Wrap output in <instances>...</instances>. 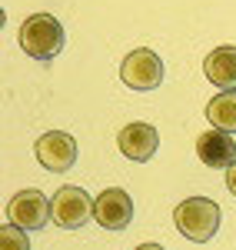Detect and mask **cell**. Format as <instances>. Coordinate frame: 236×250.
<instances>
[{"label": "cell", "mask_w": 236, "mask_h": 250, "mask_svg": "<svg viewBox=\"0 0 236 250\" xmlns=\"http://www.w3.org/2000/svg\"><path fill=\"white\" fill-rule=\"evenodd\" d=\"M7 220L17 224L23 230H43L50 220H54V200H47L37 187L30 190H20L10 197L7 204Z\"/></svg>", "instance_id": "4"}, {"label": "cell", "mask_w": 236, "mask_h": 250, "mask_svg": "<svg viewBox=\"0 0 236 250\" xmlns=\"http://www.w3.org/2000/svg\"><path fill=\"white\" fill-rule=\"evenodd\" d=\"M206 120H210L217 130L236 134V90H219V94L206 104Z\"/></svg>", "instance_id": "11"}, {"label": "cell", "mask_w": 236, "mask_h": 250, "mask_svg": "<svg viewBox=\"0 0 236 250\" xmlns=\"http://www.w3.org/2000/svg\"><path fill=\"white\" fill-rule=\"evenodd\" d=\"M137 250H166V247H160V244H140Z\"/></svg>", "instance_id": "14"}, {"label": "cell", "mask_w": 236, "mask_h": 250, "mask_svg": "<svg viewBox=\"0 0 236 250\" xmlns=\"http://www.w3.org/2000/svg\"><path fill=\"white\" fill-rule=\"evenodd\" d=\"M120 80L130 87V90H157L163 83V60L160 54H153L150 47H137L130 50L123 63H120Z\"/></svg>", "instance_id": "3"}, {"label": "cell", "mask_w": 236, "mask_h": 250, "mask_svg": "<svg viewBox=\"0 0 236 250\" xmlns=\"http://www.w3.org/2000/svg\"><path fill=\"white\" fill-rule=\"evenodd\" d=\"M93 217V200L90 193L77 184H63L54 193V224L63 230H80L87 227V220Z\"/></svg>", "instance_id": "5"}, {"label": "cell", "mask_w": 236, "mask_h": 250, "mask_svg": "<svg viewBox=\"0 0 236 250\" xmlns=\"http://www.w3.org/2000/svg\"><path fill=\"white\" fill-rule=\"evenodd\" d=\"M197 157L203 160V167L210 170H230L236 164V144H233V134L226 130H203L197 137Z\"/></svg>", "instance_id": "8"}, {"label": "cell", "mask_w": 236, "mask_h": 250, "mask_svg": "<svg viewBox=\"0 0 236 250\" xmlns=\"http://www.w3.org/2000/svg\"><path fill=\"white\" fill-rule=\"evenodd\" d=\"M203 74L210 83H217L219 90H236V47L233 43H223L213 47L206 60H203Z\"/></svg>", "instance_id": "10"}, {"label": "cell", "mask_w": 236, "mask_h": 250, "mask_svg": "<svg viewBox=\"0 0 236 250\" xmlns=\"http://www.w3.org/2000/svg\"><path fill=\"white\" fill-rule=\"evenodd\" d=\"M63 27L54 14H30L20 27V47L34 60H54L63 50Z\"/></svg>", "instance_id": "1"}, {"label": "cell", "mask_w": 236, "mask_h": 250, "mask_svg": "<svg viewBox=\"0 0 236 250\" xmlns=\"http://www.w3.org/2000/svg\"><path fill=\"white\" fill-rule=\"evenodd\" d=\"M0 250H30V237L17 224H3L0 227Z\"/></svg>", "instance_id": "12"}, {"label": "cell", "mask_w": 236, "mask_h": 250, "mask_svg": "<svg viewBox=\"0 0 236 250\" xmlns=\"http://www.w3.org/2000/svg\"><path fill=\"white\" fill-rule=\"evenodd\" d=\"M226 187H230V193L236 197V164L230 167V170H226Z\"/></svg>", "instance_id": "13"}, {"label": "cell", "mask_w": 236, "mask_h": 250, "mask_svg": "<svg viewBox=\"0 0 236 250\" xmlns=\"http://www.w3.org/2000/svg\"><path fill=\"white\" fill-rule=\"evenodd\" d=\"M34 157L43 170L54 173H67L77 164V140L67 134V130H50V134L37 137L34 144Z\"/></svg>", "instance_id": "6"}, {"label": "cell", "mask_w": 236, "mask_h": 250, "mask_svg": "<svg viewBox=\"0 0 236 250\" xmlns=\"http://www.w3.org/2000/svg\"><path fill=\"white\" fill-rule=\"evenodd\" d=\"M117 147H120V154L127 157V160H137V164H143V160H150V157L157 154L160 134H157V127H153V124H143V120H137V124H127V127L120 130Z\"/></svg>", "instance_id": "9"}, {"label": "cell", "mask_w": 236, "mask_h": 250, "mask_svg": "<svg viewBox=\"0 0 236 250\" xmlns=\"http://www.w3.org/2000/svg\"><path fill=\"white\" fill-rule=\"evenodd\" d=\"M173 220H177V230L186 240L206 244L219 230V207L210 197H186L177 210H173Z\"/></svg>", "instance_id": "2"}, {"label": "cell", "mask_w": 236, "mask_h": 250, "mask_svg": "<svg viewBox=\"0 0 236 250\" xmlns=\"http://www.w3.org/2000/svg\"><path fill=\"white\" fill-rule=\"evenodd\" d=\"M93 220H97L103 230H127L130 220H133V200L123 187H107L93 200Z\"/></svg>", "instance_id": "7"}]
</instances>
